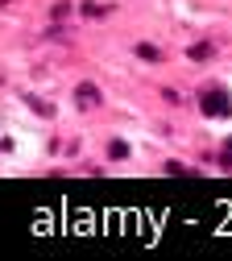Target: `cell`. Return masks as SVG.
<instances>
[{
  "mask_svg": "<svg viewBox=\"0 0 232 261\" xmlns=\"http://www.w3.org/2000/svg\"><path fill=\"white\" fill-rule=\"evenodd\" d=\"M29 104H33V112H38V116H50V104H42V100H33V95H29Z\"/></svg>",
  "mask_w": 232,
  "mask_h": 261,
  "instance_id": "3957f363",
  "label": "cell"
},
{
  "mask_svg": "<svg viewBox=\"0 0 232 261\" xmlns=\"http://www.w3.org/2000/svg\"><path fill=\"white\" fill-rule=\"evenodd\" d=\"M199 108H203L208 116H228V112H232V95H228L224 87H212V91H203Z\"/></svg>",
  "mask_w": 232,
  "mask_h": 261,
  "instance_id": "6da1fadb",
  "label": "cell"
},
{
  "mask_svg": "<svg viewBox=\"0 0 232 261\" xmlns=\"http://www.w3.org/2000/svg\"><path fill=\"white\" fill-rule=\"evenodd\" d=\"M75 104H79V112H95L99 108V87L95 83H79L75 87Z\"/></svg>",
  "mask_w": 232,
  "mask_h": 261,
  "instance_id": "7a4b0ae2",
  "label": "cell"
}]
</instances>
